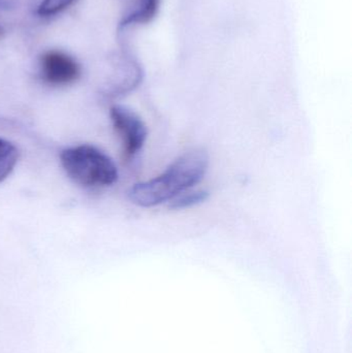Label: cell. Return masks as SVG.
Returning a JSON list of instances; mask_svg holds the SVG:
<instances>
[{"instance_id": "4", "label": "cell", "mask_w": 352, "mask_h": 353, "mask_svg": "<svg viewBox=\"0 0 352 353\" xmlns=\"http://www.w3.org/2000/svg\"><path fill=\"white\" fill-rule=\"evenodd\" d=\"M41 79L52 86H68L79 80L81 68L78 62L62 51L51 50L41 57Z\"/></svg>"}, {"instance_id": "6", "label": "cell", "mask_w": 352, "mask_h": 353, "mask_svg": "<svg viewBox=\"0 0 352 353\" xmlns=\"http://www.w3.org/2000/svg\"><path fill=\"white\" fill-rule=\"evenodd\" d=\"M210 196L209 191L198 189V190H188L180 193L177 196L169 201V208L171 210H185L196 205H202Z\"/></svg>"}, {"instance_id": "2", "label": "cell", "mask_w": 352, "mask_h": 353, "mask_svg": "<svg viewBox=\"0 0 352 353\" xmlns=\"http://www.w3.org/2000/svg\"><path fill=\"white\" fill-rule=\"evenodd\" d=\"M60 161L70 178L83 186H110L118 180V170L114 161L90 145L62 151Z\"/></svg>"}, {"instance_id": "8", "label": "cell", "mask_w": 352, "mask_h": 353, "mask_svg": "<svg viewBox=\"0 0 352 353\" xmlns=\"http://www.w3.org/2000/svg\"><path fill=\"white\" fill-rule=\"evenodd\" d=\"M76 1V0H43L37 8V14L41 17L56 16Z\"/></svg>"}, {"instance_id": "5", "label": "cell", "mask_w": 352, "mask_h": 353, "mask_svg": "<svg viewBox=\"0 0 352 353\" xmlns=\"http://www.w3.org/2000/svg\"><path fill=\"white\" fill-rule=\"evenodd\" d=\"M161 0H141L138 8L120 22L119 30L136 24H148L156 17Z\"/></svg>"}, {"instance_id": "7", "label": "cell", "mask_w": 352, "mask_h": 353, "mask_svg": "<svg viewBox=\"0 0 352 353\" xmlns=\"http://www.w3.org/2000/svg\"><path fill=\"white\" fill-rule=\"evenodd\" d=\"M19 151L8 141L0 139V182L6 180L16 167Z\"/></svg>"}, {"instance_id": "3", "label": "cell", "mask_w": 352, "mask_h": 353, "mask_svg": "<svg viewBox=\"0 0 352 353\" xmlns=\"http://www.w3.org/2000/svg\"><path fill=\"white\" fill-rule=\"evenodd\" d=\"M110 117L118 136L123 145L124 159H132L136 157L147 141L148 130L146 124L128 108L113 105L110 110Z\"/></svg>"}, {"instance_id": "9", "label": "cell", "mask_w": 352, "mask_h": 353, "mask_svg": "<svg viewBox=\"0 0 352 353\" xmlns=\"http://www.w3.org/2000/svg\"><path fill=\"white\" fill-rule=\"evenodd\" d=\"M3 34V28H2L1 25H0V37Z\"/></svg>"}, {"instance_id": "1", "label": "cell", "mask_w": 352, "mask_h": 353, "mask_svg": "<svg viewBox=\"0 0 352 353\" xmlns=\"http://www.w3.org/2000/svg\"><path fill=\"white\" fill-rule=\"evenodd\" d=\"M209 165L210 157L204 149L188 151L176 159L161 175L134 184L128 190V199L142 208L169 203L180 193L198 184L205 178Z\"/></svg>"}]
</instances>
